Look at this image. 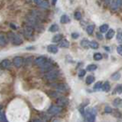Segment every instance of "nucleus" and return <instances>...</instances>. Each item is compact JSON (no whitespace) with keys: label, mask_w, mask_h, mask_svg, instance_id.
Wrapping results in <instances>:
<instances>
[{"label":"nucleus","mask_w":122,"mask_h":122,"mask_svg":"<svg viewBox=\"0 0 122 122\" xmlns=\"http://www.w3.org/2000/svg\"><path fill=\"white\" fill-rule=\"evenodd\" d=\"M96 115H97V110L95 108H89L86 110L85 113V119L86 122H95L96 119Z\"/></svg>","instance_id":"obj_1"},{"label":"nucleus","mask_w":122,"mask_h":122,"mask_svg":"<svg viewBox=\"0 0 122 122\" xmlns=\"http://www.w3.org/2000/svg\"><path fill=\"white\" fill-rule=\"evenodd\" d=\"M59 75V71L56 70H51L49 71H47V73L45 74V78L47 80H55L56 77Z\"/></svg>","instance_id":"obj_2"},{"label":"nucleus","mask_w":122,"mask_h":122,"mask_svg":"<svg viewBox=\"0 0 122 122\" xmlns=\"http://www.w3.org/2000/svg\"><path fill=\"white\" fill-rule=\"evenodd\" d=\"M110 8L112 10H117L122 5V0H111L110 2Z\"/></svg>","instance_id":"obj_3"},{"label":"nucleus","mask_w":122,"mask_h":122,"mask_svg":"<svg viewBox=\"0 0 122 122\" xmlns=\"http://www.w3.org/2000/svg\"><path fill=\"white\" fill-rule=\"evenodd\" d=\"M60 112H61V107L56 106V105L51 106L49 108V110H48V113H49L50 115H56V114H58V113H60Z\"/></svg>","instance_id":"obj_4"},{"label":"nucleus","mask_w":122,"mask_h":122,"mask_svg":"<svg viewBox=\"0 0 122 122\" xmlns=\"http://www.w3.org/2000/svg\"><path fill=\"white\" fill-rule=\"evenodd\" d=\"M23 63H24V59H23L21 56H16V57L13 58V65L15 66L16 68L22 67Z\"/></svg>","instance_id":"obj_5"},{"label":"nucleus","mask_w":122,"mask_h":122,"mask_svg":"<svg viewBox=\"0 0 122 122\" xmlns=\"http://www.w3.org/2000/svg\"><path fill=\"white\" fill-rule=\"evenodd\" d=\"M12 43L14 44V45H21L22 43H23V40H22V38L19 36V35H16L14 34V36H13V39H12Z\"/></svg>","instance_id":"obj_6"},{"label":"nucleus","mask_w":122,"mask_h":122,"mask_svg":"<svg viewBox=\"0 0 122 122\" xmlns=\"http://www.w3.org/2000/svg\"><path fill=\"white\" fill-rule=\"evenodd\" d=\"M24 32H25V37H26V38H30V37H32V35H33L34 29H33V27H32V26L27 25V26H25V27Z\"/></svg>","instance_id":"obj_7"},{"label":"nucleus","mask_w":122,"mask_h":122,"mask_svg":"<svg viewBox=\"0 0 122 122\" xmlns=\"http://www.w3.org/2000/svg\"><path fill=\"white\" fill-rule=\"evenodd\" d=\"M47 59H46L45 56H39V57H37L36 59H35V64L37 65V66H42L44 63H45Z\"/></svg>","instance_id":"obj_8"},{"label":"nucleus","mask_w":122,"mask_h":122,"mask_svg":"<svg viewBox=\"0 0 122 122\" xmlns=\"http://www.w3.org/2000/svg\"><path fill=\"white\" fill-rule=\"evenodd\" d=\"M52 67H53L52 63H51V62L46 61L42 66H41V71H51Z\"/></svg>","instance_id":"obj_9"},{"label":"nucleus","mask_w":122,"mask_h":122,"mask_svg":"<svg viewBox=\"0 0 122 122\" xmlns=\"http://www.w3.org/2000/svg\"><path fill=\"white\" fill-rule=\"evenodd\" d=\"M68 99L67 98H65V97H59L58 99H57V104L59 105V106H65V105H67L68 104Z\"/></svg>","instance_id":"obj_10"},{"label":"nucleus","mask_w":122,"mask_h":122,"mask_svg":"<svg viewBox=\"0 0 122 122\" xmlns=\"http://www.w3.org/2000/svg\"><path fill=\"white\" fill-rule=\"evenodd\" d=\"M47 51L49 53H52V54H56L58 52V47L55 44H50L47 47Z\"/></svg>","instance_id":"obj_11"},{"label":"nucleus","mask_w":122,"mask_h":122,"mask_svg":"<svg viewBox=\"0 0 122 122\" xmlns=\"http://www.w3.org/2000/svg\"><path fill=\"white\" fill-rule=\"evenodd\" d=\"M53 86H56V89L59 90V91H66V90L68 89V86H67L65 84H55V85H53Z\"/></svg>","instance_id":"obj_12"},{"label":"nucleus","mask_w":122,"mask_h":122,"mask_svg":"<svg viewBox=\"0 0 122 122\" xmlns=\"http://www.w3.org/2000/svg\"><path fill=\"white\" fill-rule=\"evenodd\" d=\"M1 68L2 69H8L10 65H11V62L9 60V59H4V60L1 62Z\"/></svg>","instance_id":"obj_13"},{"label":"nucleus","mask_w":122,"mask_h":122,"mask_svg":"<svg viewBox=\"0 0 122 122\" xmlns=\"http://www.w3.org/2000/svg\"><path fill=\"white\" fill-rule=\"evenodd\" d=\"M115 34H116V32L114 29H109V30L106 32V39L107 40H111V39H113L114 38V36H115Z\"/></svg>","instance_id":"obj_14"},{"label":"nucleus","mask_w":122,"mask_h":122,"mask_svg":"<svg viewBox=\"0 0 122 122\" xmlns=\"http://www.w3.org/2000/svg\"><path fill=\"white\" fill-rule=\"evenodd\" d=\"M7 43H8L7 38L3 34H0V46H6Z\"/></svg>","instance_id":"obj_15"},{"label":"nucleus","mask_w":122,"mask_h":122,"mask_svg":"<svg viewBox=\"0 0 122 122\" xmlns=\"http://www.w3.org/2000/svg\"><path fill=\"white\" fill-rule=\"evenodd\" d=\"M110 83L109 82H105L104 84H102V90L104 92H109L110 91Z\"/></svg>","instance_id":"obj_16"},{"label":"nucleus","mask_w":122,"mask_h":122,"mask_svg":"<svg viewBox=\"0 0 122 122\" xmlns=\"http://www.w3.org/2000/svg\"><path fill=\"white\" fill-rule=\"evenodd\" d=\"M81 46L83 47V48H85V49H87L88 47H89V41L88 40H86V39H83L82 41H81Z\"/></svg>","instance_id":"obj_17"},{"label":"nucleus","mask_w":122,"mask_h":122,"mask_svg":"<svg viewBox=\"0 0 122 122\" xmlns=\"http://www.w3.org/2000/svg\"><path fill=\"white\" fill-rule=\"evenodd\" d=\"M59 47L60 48H69L70 47V42L67 40H62L59 42Z\"/></svg>","instance_id":"obj_18"},{"label":"nucleus","mask_w":122,"mask_h":122,"mask_svg":"<svg viewBox=\"0 0 122 122\" xmlns=\"http://www.w3.org/2000/svg\"><path fill=\"white\" fill-rule=\"evenodd\" d=\"M120 77H121L120 72H119V71H116L115 73H113V74L111 75V79L114 80V81H118V80L120 79Z\"/></svg>","instance_id":"obj_19"},{"label":"nucleus","mask_w":122,"mask_h":122,"mask_svg":"<svg viewBox=\"0 0 122 122\" xmlns=\"http://www.w3.org/2000/svg\"><path fill=\"white\" fill-rule=\"evenodd\" d=\"M62 35L61 34H57V35H55L54 37H53V39H52V41L53 42H60L61 41H62Z\"/></svg>","instance_id":"obj_20"},{"label":"nucleus","mask_w":122,"mask_h":122,"mask_svg":"<svg viewBox=\"0 0 122 122\" xmlns=\"http://www.w3.org/2000/svg\"><path fill=\"white\" fill-rule=\"evenodd\" d=\"M69 22H70V18H69V16L66 15V14H63V15L61 16V18H60L61 24H68Z\"/></svg>","instance_id":"obj_21"},{"label":"nucleus","mask_w":122,"mask_h":122,"mask_svg":"<svg viewBox=\"0 0 122 122\" xmlns=\"http://www.w3.org/2000/svg\"><path fill=\"white\" fill-rule=\"evenodd\" d=\"M113 104H114V106L115 107L122 106V100L120 99V98H117V99H115Z\"/></svg>","instance_id":"obj_22"},{"label":"nucleus","mask_w":122,"mask_h":122,"mask_svg":"<svg viewBox=\"0 0 122 122\" xmlns=\"http://www.w3.org/2000/svg\"><path fill=\"white\" fill-rule=\"evenodd\" d=\"M108 30H109V25L107 24H104V25L100 26V32L101 33H106Z\"/></svg>","instance_id":"obj_23"},{"label":"nucleus","mask_w":122,"mask_h":122,"mask_svg":"<svg viewBox=\"0 0 122 122\" xmlns=\"http://www.w3.org/2000/svg\"><path fill=\"white\" fill-rule=\"evenodd\" d=\"M94 29H95V25H89L86 26V32H87L88 35H92Z\"/></svg>","instance_id":"obj_24"},{"label":"nucleus","mask_w":122,"mask_h":122,"mask_svg":"<svg viewBox=\"0 0 122 122\" xmlns=\"http://www.w3.org/2000/svg\"><path fill=\"white\" fill-rule=\"evenodd\" d=\"M94 80H95V77L93 75H88L86 79V85H91L92 83L94 82Z\"/></svg>","instance_id":"obj_25"},{"label":"nucleus","mask_w":122,"mask_h":122,"mask_svg":"<svg viewBox=\"0 0 122 122\" xmlns=\"http://www.w3.org/2000/svg\"><path fill=\"white\" fill-rule=\"evenodd\" d=\"M97 65H95V64H90V65H88L87 67H86V71H96L97 70Z\"/></svg>","instance_id":"obj_26"},{"label":"nucleus","mask_w":122,"mask_h":122,"mask_svg":"<svg viewBox=\"0 0 122 122\" xmlns=\"http://www.w3.org/2000/svg\"><path fill=\"white\" fill-rule=\"evenodd\" d=\"M89 47L92 48V49H98L99 48V43L95 41H89Z\"/></svg>","instance_id":"obj_27"},{"label":"nucleus","mask_w":122,"mask_h":122,"mask_svg":"<svg viewBox=\"0 0 122 122\" xmlns=\"http://www.w3.org/2000/svg\"><path fill=\"white\" fill-rule=\"evenodd\" d=\"M93 58H94V60H97V61L102 60V55L101 53H96V54H94Z\"/></svg>","instance_id":"obj_28"},{"label":"nucleus","mask_w":122,"mask_h":122,"mask_svg":"<svg viewBox=\"0 0 122 122\" xmlns=\"http://www.w3.org/2000/svg\"><path fill=\"white\" fill-rule=\"evenodd\" d=\"M58 29H59L58 25H56V24H54V25H52L50 26L49 31H50V32H56V31H58Z\"/></svg>","instance_id":"obj_29"},{"label":"nucleus","mask_w":122,"mask_h":122,"mask_svg":"<svg viewBox=\"0 0 122 122\" xmlns=\"http://www.w3.org/2000/svg\"><path fill=\"white\" fill-rule=\"evenodd\" d=\"M102 82H97L94 86V90L95 91H98L100 89H102Z\"/></svg>","instance_id":"obj_30"},{"label":"nucleus","mask_w":122,"mask_h":122,"mask_svg":"<svg viewBox=\"0 0 122 122\" xmlns=\"http://www.w3.org/2000/svg\"><path fill=\"white\" fill-rule=\"evenodd\" d=\"M40 7H41V8H43V9H47V8H49V2L48 1H46V0H42L41 1V3L39 5Z\"/></svg>","instance_id":"obj_31"},{"label":"nucleus","mask_w":122,"mask_h":122,"mask_svg":"<svg viewBox=\"0 0 122 122\" xmlns=\"http://www.w3.org/2000/svg\"><path fill=\"white\" fill-rule=\"evenodd\" d=\"M117 41L121 43L122 42V31L121 30H118V33L117 34Z\"/></svg>","instance_id":"obj_32"},{"label":"nucleus","mask_w":122,"mask_h":122,"mask_svg":"<svg viewBox=\"0 0 122 122\" xmlns=\"http://www.w3.org/2000/svg\"><path fill=\"white\" fill-rule=\"evenodd\" d=\"M48 94H49V96L52 97V98H57V97L59 96V93L56 91H50Z\"/></svg>","instance_id":"obj_33"},{"label":"nucleus","mask_w":122,"mask_h":122,"mask_svg":"<svg viewBox=\"0 0 122 122\" xmlns=\"http://www.w3.org/2000/svg\"><path fill=\"white\" fill-rule=\"evenodd\" d=\"M74 18H75V20L80 21V20L82 19V13H81V12H79V11H76V12L74 13Z\"/></svg>","instance_id":"obj_34"},{"label":"nucleus","mask_w":122,"mask_h":122,"mask_svg":"<svg viewBox=\"0 0 122 122\" xmlns=\"http://www.w3.org/2000/svg\"><path fill=\"white\" fill-rule=\"evenodd\" d=\"M115 92H116V93H118V94H122V85H118V86L116 87Z\"/></svg>","instance_id":"obj_35"},{"label":"nucleus","mask_w":122,"mask_h":122,"mask_svg":"<svg viewBox=\"0 0 122 122\" xmlns=\"http://www.w3.org/2000/svg\"><path fill=\"white\" fill-rule=\"evenodd\" d=\"M86 70H80L79 71V72H78V76L80 77V78H82V77H84L86 75Z\"/></svg>","instance_id":"obj_36"},{"label":"nucleus","mask_w":122,"mask_h":122,"mask_svg":"<svg viewBox=\"0 0 122 122\" xmlns=\"http://www.w3.org/2000/svg\"><path fill=\"white\" fill-rule=\"evenodd\" d=\"M112 113L114 114V116H115L116 117H121V114H120L119 111H117V110H115V111H113Z\"/></svg>","instance_id":"obj_37"},{"label":"nucleus","mask_w":122,"mask_h":122,"mask_svg":"<svg viewBox=\"0 0 122 122\" xmlns=\"http://www.w3.org/2000/svg\"><path fill=\"white\" fill-rule=\"evenodd\" d=\"M117 54H118L119 56H122V45L117 46Z\"/></svg>","instance_id":"obj_38"},{"label":"nucleus","mask_w":122,"mask_h":122,"mask_svg":"<svg viewBox=\"0 0 122 122\" xmlns=\"http://www.w3.org/2000/svg\"><path fill=\"white\" fill-rule=\"evenodd\" d=\"M104 112H105V113H107V114H110V113H112V112H113V109H112L111 107L106 106V107H105V110H104Z\"/></svg>","instance_id":"obj_39"},{"label":"nucleus","mask_w":122,"mask_h":122,"mask_svg":"<svg viewBox=\"0 0 122 122\" xmlns=\"http://www.w3.org/2000/svg\"><path fill=\"white\" fill-rule=\"evenodd\" d=\"M71 38H72V39H74V40L78 39V38H79V33H76V32L72 33V34H71Z\"/></svg>","instance_id":"obj_40"},{"label":"nucleus","mask_w":122,"mask_h":122,"mask_svg":"<svg viewBox=\"0 0 122 122\" xmlns=\"http://www.w3.org/2000/svg\"><path fill=\"white\" fill-rule=\"evenodd\" d=\"M32 60H33V58H32V57H29V58H27V59L25 60V64H26V65H30L31 62H32Z\"/></svg>","instance_id":"obj_41"},{"label":"nucleus","mask_w":122,"mask_h":122,"mask_svg":"<svg viewBox=\"0 0 122 122\" xmlns=\"http://www.w3.org/2000/svg\"><path fill=\"white\" fill-rule=\"evenodd\" d=\"M97 38H98V39H99V40H101V41H102V38H103V37H102V34H101V33H97Z\"/></svg>","instance_id":"obj_42"},{"label":"nucleus","mask_w":122,"mask_h":122,"mask_svg":"<svg viewBox=\"0 0 122 122\" xmlns=\"http://www.w3.org/2000/svg\"><path fill=\"white\" fill-rule=\"evenodd\" d=\"M33 1H34V3H35V4L40 5V4L41 3V1H42V0H33Z\"/></svg>","instance_id":"obj_43"},{"label":"nucleus","mask_w":122,"mask_h":122,"mask_svg":"<svg viewBox=\"0 0 122 122\" xmlns=\"http://www.w3.org/2000/svg\"><path fill=\"white\" fill-rule=\"evenodd\" d=\"M0 121H6L4 117H3V115H1V114H0Z\"/></svg>","instance_id":"obj_44"},{"label":"nucleus","mask_w":122,"mask_h":122,"mask_svg":"<svg viewBox=\"0 0 122 122\" xmlns=\"http://www.w3.org/2000/svg\"><path fill=\"white\" fill-rule=\"evenodd\" d=\"M10 27H11L12 29H16V28H17L15 26V25H13V24H10Z\"/></svg>","instance_id":"obj_45"},{"label":"nucleus","mask_w":122,"mask_h":122,"mask_svg":"<svg viewBox=\"0 0 122 122\" xmlns=\"http://www.w3.org/2000/svg\"><path fill=\"white\" fill-rule=\"evenodd\" d=\"M56 1H57V0H52V4H53V5H56Z\"/></svg>","instance_id":"obj_46"},{"label":"nucleus","mask_w":122,"mask_h":122,"mask_svg":"<svg viewBox=\"0 0 122 122\" xmlns=\"http://www.w3.org/2000/svg\"><path fill=\"white\" fill-rule=\"evenodd\" d=\"M104 1H105L106 4H110V2H111V0H104Z\"/></svg>","instance_id":"obj_47"},{"label":"nucleus","mask_w":122,"mask_h":122,"mask_svg":"<svg viewBox=\"0 0 122 122\" xmlns=\"http://www.w3.org/2000/svg\"><path fill=\"white\" fill-rule=\"evenodd\" d=\"M104 49H105L106 51H110V49H109V47H107V46H105V47H104Z\"/></svg>","instance_id":"obj_48"},{"label":"nucleus","mask_w":122,"mask_h":122,"mask_svg":"<svg viewBox=\"0 0 122 122\" xmlns=\"http://www.w3.org/2000/svg\"><path fill=\"white\" fill-rule=\"evenodd\" d=\"M0 109H1V106H0Z\"/></svg>","instance_id":"obj_49"}]
</instances>
